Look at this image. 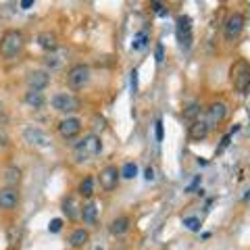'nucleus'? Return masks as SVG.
<instances>
[{
    "label": "nucleus",
    "mask_w": 250,
    "mask_h": 250,
    "mask_svg": "<svg viewBox=\"0 0 250 250\" xmlns=\"http://www.w3.org/2000/svg\"><path fill=\"white\" fill-rule=\"evenodd\" d=\"M148 40H150V36H148V31H138V34L134 36V42H131V48L134 50H144L148 46Z\"/></svg>",
    "instance_id": "4be33fe9"
},
{
    "label": "nucleus",
    "mask_w": 250,
    "mask_h": 250,
    "mask_svg": "<svg viewBox=\"0 0 250 250\" xmlns=\"http://www.w3.org/2000/svg\"><path fill=\"white\" fill-rule=\"evenodd\" d=\"M119 177H121V173H119V169H117L115 165H108V167H104L103 171H100V186H103V190H106V192H111V190H115L117 188V184H119Z\"/></svg>",
    "instance_id": "9d476101"
},
{
    "label": "nucleus",
    "mask_w": 250,
    "mask_h": 250,
    "mask_svg": "<svg viewBox=\"0 0 250 250\" xmlns=\"http://www.w3.org/2000/svg\"><path fill=\"white\" fill-rule=\"evenodd\" d=\"M177 40L182 48H190L192 44V19L188 15H179L177 17Z\"/></svg>",
    "instance_id": "1a4fd4ad"
},
{
    "label": "nucleus",
    "mask_w": 250,
    "mask_h": 250,
    "mask_svg": "<svg viewBox=\"0 0 250 250\" xmlns=\"http://www.w3.org/2000/svg\"><path fill=\"white\" fill-rule=\"evenodd\" d=\"M17 205H19V192H17V188H2V190H0V208L13 210Z\"/></svg>",
    "instance_id": "ddd939ff"
},
{
    "label": "nucleus",
    "mask_w": 250,
    "mask_h": 250,
    "mask_svg": "<svg viewBox=\"0 0 250 250\" xmlns=\"http://www.w3.org/2000/svg\"><path fill=\"white\" fill-rule=\"evenodd\" d=\"M246 25V19H244V15H240V13H231L228 21H225V25H223V31H225V38L228 40H233V38H238L242 34V29H244Z\"/></svg>",
    "instance_id": "6e6552de"
},
{
    "label": "nucleus",
    "mask_w": 250,
    "mask_h": 250,
    "mask_svg": "<svg viewBox=\"0 0 250 250\" xmlns=\"http://www.w3.org/2000/svg\"><path fill=\"white\" fill-rule=\"evenodd\" d=\"M61 228H62V221H61V219H52L50 225H48V231L59 233V231H61Z\"/></svg>",
    "instance_id": "cd10ccee"
},
{
    "label": "nucleus",
    "mask_w": 250,
    "mask_h": 250,
    "mask_svg": "<svg viewBox=\"0 0 250 250\" xmlns=\"http://www.w3.org/2000/svg\"><path fill=\"white\" fill-rule=\"evenodd\" d=\"M4 182H6V188H15L21 182V169L19 167H9L4 171Z\"/></svg>",
    "instance_id": "412c9836"
},
{
    "label": "nucleus",
    "mask_w": 250,
    "mask_h": 250,
    "mask_svg": "<svg viewBox=\"0 0 250 250\" xmlns=\"http://www.w3.org/2000/svg\"><path fill=\"white\" fill-rule=\"evenodd\" d=\"M77 192H80L83 198H92V194H94V179L92 177H83V182L80 184V188H77Z\"/></svg>",
    "instance_id": "b1692460"
},
{
    "label": "nucleus",
    "mask_w": 250,
    "mask_h": 250,
    "mask_svg": "<svg viewBox=\"0 0 250 250\" xmlns=\"http://www.w3.org/2000/svg\"><path fill=\"white\" fill-rule=\"evenodd\" d=\"M229 80L240 94H248L250 90V65L246 61H236L229 69Z\"/></svg>",
    "instance_id": "7ed1b4c3"
},
{
    "label": "nucleus",
    "mask_w": 250,
    "mask_h": 250,
    "mask_svg": "<svg viewBox=\"0 0 250 250\" xmlns=\"http://www.w3.org/2000/svg\"><path fill=\"white\" fill-rule=\"evenodd\" d=\"M38 46L48 52H54L59 48V38L57 34H52V31H42V34H38Z\"/></svg>",
    "instance_id": "2eb2a0df"
},
{
    "label": "nucleus",
    "mask_w": 250,
    "mask_h": 250,
    "mask_svg": "<svg viewBox=\"0 0 250 250\" xmlns=\"http://www.w3.org/2000/svg\"><path fill=\"white\" fill-rule=\"evenodd\" d=\"M225 117H228V104L223 100H217V103H210L208 108H207V117H205V123L208 125V129L213 127H219Z\"/></svg>",
    "instance_id": "423d86ee"
},
{
    "label": "nucleus",
    "mask_w": 250,
    "mask_h": 250,
    "mask_svg": "<svg viewBox=\"0 0 250 250\" xmlns=\"http://www.w3.org/2000/svg\"><path fill=\"white\" fill-rule=\"evenodd\" d=\"M108 229H111L113 236H123V233L129 229V217H117V219H113L111 225H108Z\"/></svg>",
    "instance_id": "6ab92c4d"
},
{
    "label": "nucleus",
    "mask_w": 250,
    "mask_h": 250,
    "mask_svg": "<svg viewBox=\"0 0 250 250\" xmlns=\"http://www.w3.org/2000/svg\"><path fill=\"white\" fill-rule=\"evenodd\" d=\"M82 131V121L77 117H65L61 123H59V134L65 138V140H71Z\"/></svg>",
    "instance_id": "9b49d317"
},
{
    "label": "nucleus",
    "mask_w": 250,
    "mask_h": 250,
    "mask_svg": "<svg viewBox=\"0 0 250 250\" xmlns=\"http://www.w3.org/2000/svg\"><path fill=\"white\" fill-rule=\"evenodd\" d=\"M208 125L205 123V119H196V121H192V125H190V140H194V142H202L207 136H208Z\"/></svg>",
    "instance_id": "4468645a"
},
{
    "label": "nucleus",
    "mask_w": 250,
    "mask_h": 250,
    "mask_svg": "<svg viewBox=\"0 0 250 250\" xmlns=\"http://www.w3.org/2000/svg\"><path fill=\"white\" fill-rule=\"evenodd\" d=\"M23 140H25L29 146H36V148H50L52 146V138L40 127H25L23 129Z\"/></svg>",
    "instance_id": "0eeeda50"
},
{
    "label": "nucleus",
    "mask_w": 250,
    "mask_h": 250,
    "mask_svg": "<svg viewBox=\"0 0 250 250\" xmlns=\"http://www.w3.org/2000/svg\"><path fill=\"white\" fill-rule=\"evenodd\" d=\"M182 221H184V225H186L188 229H192V231H198L200 229V219L198 217H184Z\"/></svg>",
    "instance_id": "bb28decb"
},
{
    "label": "nucleus",
    "mask_w": 250,
    "mask_h": 250,
    "mask_svg": "<svg viewBox=\"0 0 250 250\" xmlns=\"http://www.w3.org/2000/svg\"><path fill=\"white\" fill-rule=\"evenodd\" d=\"M29 6H34V0H23L21 2V9H29Z\"/></svg>",
    "instance_id": "473e14b6"
},
{
    "label": "nucleus",
    "mask_w": 250,
    "mask_h": 250,
    "mask_svg": "<svg viewBox=\"0 0 250 250\" xmlns=\"http://www.w3.org/2000/svg\"><path fill=\"white\" fill-rule=\"evenodd\" d=\"M144 177H146V182H152V179H154V169L148 167V169L144 171Z\"/></svg>",
    "instance_id": "2f4dec72"
},
{
    "label": "nucleus",
    "mask_w": 250,
    "mask_h": 250,
    "mask_svg": "<svg viewBox=\"0 0 250 250\" xmlns=\"http://www.w3.org/2000/svg\"><path fill=\"white\" fill-rule=\"evenodd\" d=\"M90 242V233H88V229H75L73 233H71V238H69V244H71L73 248H82V246H85Z\"/></svg>",
    "instance_id": "aec40b11"
},
{
    "label": "nucleus",
    "mask_w": 250,
    "mask_h": 250,
    "mask_svg": "<svg viewBox=\"0 0 250 250\" xmlns=\"http://www.w3.org/2000/svg\"><path fill=\"white\" fill-rule=\"evenodd\" d=\"M163 54H165V52H163V44H159V46H156V52H154L156 62H163Z\"/></svg>",
    "instance_id": "c756f323"
},
{
    "label": "nucleus",
    "mask_w": 250,
    "mask_h": 250,
    "mask_svg": "<svg viewBox=\"0 0 250 250\" xmlns=\"http://www.w3.org/2000/svg\"><path fill=\"white\" fill-rule=\"evenodd\" d=\"M23 100H25V104H27L29 108H36V111L46 104V96H44L42 92H38V90H29V92H25Z\"/></svg>",
    "instance_id": "a211bd4d"
},
{
    "label": "nucleus",
    "mask_w": 250,
    "mask_h": 250,
    "mask_svg": "<svg viewBox=\"0 0 250 250\" xmlns=\"http://www.w3.org/2000/svg\"><path fill=\"white\" fill-rule=\"evenodd\" d=\"M62 57H65V52H61L59 48L54 50V52H48V57H46V67L59 69L62 65Z\"/></svg>",
    "instance_id": "5701e85b"
},
{
    "label": "nucleus",
    "mask_w": 250,
    "mask_h": 250,
    "mask_svg": "<svg viewBox=\"0 0 250 250\" xmlns=\"http://www.w3.org/2000/svg\"><path fill=\"white\" fill-rule=\"evenodd\" d=\"M62 213L69 219H80L82 217V205L75 200V196H67L62 200Z\"/></svg>",
    "instance_id": "f3484780"
},
{
    "label": "nucleus",
    "mask_w": 250,
    "mask_h": 250,
    "mask_svg": "<svg viewBox=\"0 0 250 250\" xmlns=\"http://www.w3.org/2000/svg\"><path fill=\"white\" fill-rule=\"evenodd\" d=\"M200 115V104L198 103H192L186 106L184 111V119H190V121H196V117Z\"/></svg>",
    "instance_id": "a878e982"
},
{
    "label": "nucleus",
    "mask_w": 250,
    "mask_h": 250,
    "mask_svg": "<svg viewBox=\"0 0 250 250\" xmlns=\"http://www.w3.org/2000/svg\"><path fill=\"white\" fill-rule=\"evenodd\" d=\"M98 219V205L94 200H88L82 205V221L85 225H94Z\"/></svg>",
    "instance_id": "dca6fc26"
},
{
    "label": "nucleus",
    "mask_w": 250,
    "mask_h": 250,
    "mask_svg": "<svg viewBox=\"0 0 250 250\" xmlns=\"http://www.w3.org/2000/svg\"><path fill=\"white\" fill-rule=\"evenodd\" d=\"M119 173H121V177H125V179H134V177L138 175V165H136V163H125Z\"/></svg>",
    "instance_id": "393cba45"
},
{
    "label": "nucleus",
    "mask_w": 250,
    "mask_h": 250,
    "mask_svg": "<svg viewBox=\"0 0 250 250\" xmlns=\"http://www.w3.org/2000/svg\"><path fill=\"white\" fill-rule=\"evenodd\" d=\"M156 140H163V121H156Z\"/></svg>",
    "instance_id": "7c9ffc66"
},
{
    "label": "nucleus",
    "mask_w": 250,
    "mask_h": 250,
    "mask_svg": "<svg viewBox=\"0 0 250 250\" xmlns=\"http://www.w3.org/2000/svg\"><path fill=\"white\" fill-rule=\"evenodd\" d=\"M50 104L54 111L59 113H65V115H71L75 111H80V100H77L73 94H67V92H61V94H54Z\"/></svg>",
    "instance_id": "20e7f679"
},
{
    "label": "nucleus",
    "mask_w": 250,
    "mask_h": 250,
    "mask_svg": "<svg viewBox=\"0 0 250 250\" xmlns=\"http://www.w3.org/2000/svg\"><path fill=\"white\" fill-rule=\"evenodd\" d=\"M100 150H103V140L96 134H88V136H83L82 142L75 144L73 154L77 163H85V161H92L94 156H98Z\"/></svg>",
    "instance_id": "f03ea898"
},
{
    "label": "nucleus",
    "mask_w": 250,
    "mask_h": 250,
    "mask_svg": "<svg viewBox=\"0 0 250 250\" xmlns=\"http://www.w3.org/2000/svg\"><path fill=\"white\" fill-rule=\"evenodd\" d=\"M131 92H138V71H131Z\"/></svg>",
    "instance_id": "c85d7f7f"
},
{
    "label": "nucleus",
    "mask_w": 250,
    "mask_h": 250,
    "mask_svg": "<svg viewBox=\"0 0 250 250\" xmlns=\"http://www.w3.org/2000/svg\"><path fill=\"white\" fill-rule=\"evenodd\" d=\"M25 46V36L19 29H6L0 36V57L2 59H15Z\"/></svg>",
    "instance_id": "f257e3e1"
},
{
    "label": "nucleus",
    "mask_w": 250,
    "mask_h": 250,
    "mask_svg": "<svg viewBox=\"0 0 250 250\" xmlns=\"http://www.w3.org/2000/svg\"><path fill=\"white\" fill-rule=\"evenodd\" d=\"M25 82H27V85H29V90L42 92L46 85L50 83V73H48V71H42V69H36V71H29V73H27Z\"/></svg>",
    "instance_id": "f8f14e48"
},
{
    "label": "nucleus",
    "mask_w": 250,
    "mask_h": 250,
    "mask_svg": "<svg viewBox=\"0 0 250 250\" xmlns=\"http://www.w3.org/2000/svg\"><path fill=\"white\" fill-rule=\"evenodd\" d=\"M90 77H92V71L88 65H75L69 69L67 73V83L71 85L73 90H82L85 85L90 83Z\"/></svg>",
    "instance_id": "39448f33"
}]
</instances>
